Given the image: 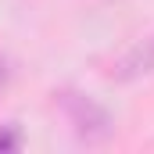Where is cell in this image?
Returning <instances> with one entry per match:
<instances>
[{"instance_id":"2","label":"cell","mask_w":154,"mask_h":154,"mask_svg":"<svg viewBox=\"0 0 154 154\" xmlns=\"http://www.w3.org/2000/svg\"><path fill=\"white\" fill-rule=\"evenodd\" d=\"M147 72H154V36L136 39L115 65L108 68V79H115V82H133V79L147 75Z\"/></svg>"},{"instance_id":"3","label":"cell","mask_w":154,"mask_h":154,"mask_svg":"<svg viewBox=\"0 0 154 154\" xmlns=\"http://www.w3.org/2000/svg\"><path fill=\"white\" fill-rule=\"evenodd\" d=\"M18 147H22V133L14 125H4L0 129V154H11V151H18Z\"/></svg>"},{"instance_id":"1","label":"cell","mask_w":154,"mask_h":154,"mask_svg":"<svg viewBox=\"0 0 154 154\" xmlns=\"http://www.w3.org/2000/svg\"><path fill=\"white\" fill-rule=\"evenodd\" d=\"M57 108L65 111V118L72 122V133L86 147H97V143H108L115 136V118L104 104H97L90 93H79V90H61L57 93Z\"/></svg>"}]
</instances>
